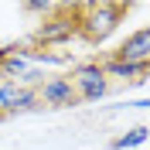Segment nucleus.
<instances>
[{
    "label": "nucleus",
    "instance_id": "10",
    "mask_svg": "<svg viewBox=\"0 0 150 150\" xmlns=\"http://www.w3.org/2000/svg\"><path fill=\"white\" fill-rule=\"evenodd\" d=\"M7 55H10V45H0V62H4Z\"/></svg>",
    "mask_w": 150,
    "mask_h": 150
},
{
    "label": "nucleus",
    "instance_id": "4",
    "mask_svg": "<svg viewBox=\"0 0 150 150\" xmlns=\"http://www.w3.org/2000/svg\"><path fill=\"white\" fill-rule=\"evenodd\" d=\"M34 89H38V99H41L48 109H68V106H79V96H75L68 75H45Z\"/></svg>",
    "mask_w": 150,
    "mask_h": 150
},
{
    "label": "nucleus",
    "instance_id": "1",
    "mask_svg": "<svg viewBox=\"0 0 150 150\" xmlns=\"http://www.w3.org/2000/svg\"><path fill=\"white\" fill-rule=\"evenodd\" d=\"M130 10H133V4H126V0H89V4H79V34H75V41H82L89 48L103 45L123 24V17Z\"/></svg>",
    "mask_w": 150,
    "mask_h": 150
},
{
    "label": "nucleus",
    "instance_id": "6",
    "mask_svg": "<svg viewBox=\"0 0 150 150\" xmlns=\"http://www.w3.org/2000/svg\"><path fill=\"white\" fill-rule=\"evenodd\" d=\"M109 58L126 62V65H147V62H150V31H147V28H137Z\"/></svg>",
    "mask_w": 150,
    "mask_h": 150
},
{
    "label": "nucleus",
    "instance_id": "8",
    "mask_svg": "<svg viewBox=\"0 0 150 150\" xmlns=\"http://www.w3.org/2000/svg\"><path fill=\"white\" fill-rule=\"evenodd\" d=\"M143 140H147V126H133L130 133H123V137L112 140V150H130V147H137Z\"/></svg>",
    "mask_w": 150,
    "mask_h": 150
},
{
    "label": "nucleus",
    "instance_id": "7",
    "mask_svg": "<svg viewBox=\"0 0 150 150\" xmlns=\"http://www.w3.org/2000/svg\"><path fill=\"white\" fill-rule=\"evenodd\" d=\"M99 68H103L106 79L112 75V79H126V82H143L150 75V62L147 65H126V62H116V58H109V55L99 62Z\"/></svg>",
    "mask_w": 150,
    "mask_h": 150
},
{
    "label": "nucleus",
    "instance_id": "9",
    "mask_svg": "<svg viewBox=\"0 0 150 150\" xmlns=\"http://www.w3.org/2000/svg\"><path fill=\"white\" fill-rule=\"evenodd\" d=\"M51 7H55L51 0H38V4H24V10H28V14H48Z\"/></svg>",
    "mask_w": 150,
    "mask_h": 150
},
{
    "label": "nucleus",
    "instance_id": "2",
    "mask_svg": "<svg viewBox=\"0 0 150 150\" xmlns=\"http://www.w3.org/2000/svg\"><path fill=\"white\" fill-rule=\"evenodd\" d=\"M75 34H79V0L75 4H55V7L45 14V21L31 31L28 45L31 48H62L72 45Z\"/></svg>",
    "mask_w": 150,
    "mask_h": 150
},
{
    "label": "nucleus",
    "instance_id": "3",
    "mask_svg": "<svg viewBox=\"0 0 150 150\" xmlns=\"http://www.w3.org/2000/svg\"><path fill=\"white\" fill-rule=\"evenodd\" d=\"M68 82H72L75 96H79V103H96V99H103L109 92V79L103 75L99 62H82V65H75L72 75H68Z\"/></svg>",
    "mask_w": 150,
    "mask_h": 150
},
{
    "label": "nucleus",
    "instance_id": "5",
    "mask_svg": "<svg viewBox=\"0 0 150 150\" xmlns=\"http://www.w3.org/2000/svg\"><path fill=\"white\" fill-rule=\"evenodd\" d=\"M41 106L38 99V89L31 85H21V82H0V116L7 120L14 112H31Z\"/></svg>",
    "mask_w": 150,
    "mask_h": 150
}]
</instances>
